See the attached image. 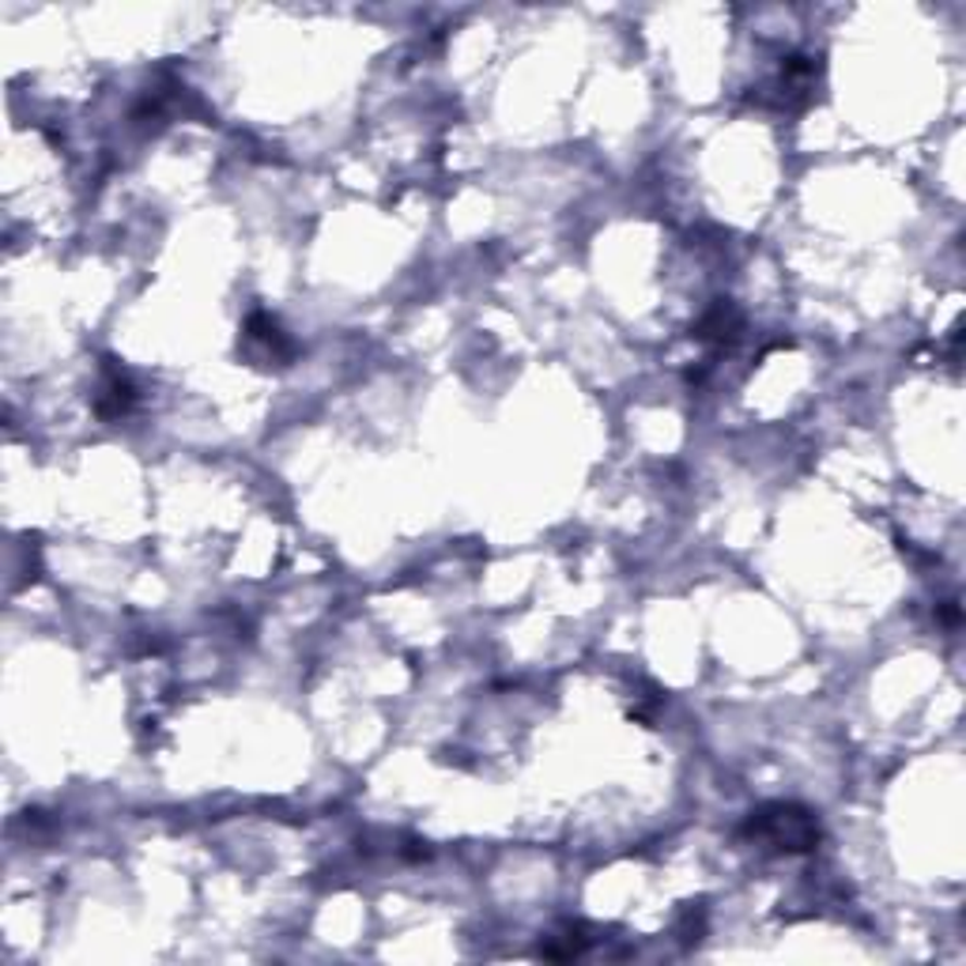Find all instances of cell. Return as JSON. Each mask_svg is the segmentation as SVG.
Masks as SVG:
<instances>
[{
  "mask_svg": "<svg viewBox=\"0 0 966 966\" xmlns=\"http://www.w3.org/2000/svg\"><path fill=\"white\" fill-rule=\"evenodd\" d=\"M743 835L763 838V842L778 846V850H786V853H804L819 842V827H815V819L804 812V808H793V804H771V808L751 812Z\"/></svg>",
  "mask_w": 966,
  "mask_h": 966,
  "instance_id": "1",
  "label": "cell"
},
{
  "mask_svg": "<svg viewBox=\"0 0 966 966\" xmlns=\"http://www.w3.org/2000/svg\"><path fill=\"white\" fill-rule=\"evenodd\" d=\"M740 329H743L740 314H736L728 303H717L707 318L695 325V340L714 344V347H728V344H736V340H740Z\"/></svg>",
  "mask_w": 966,
  "mask_h": 966,
  "instance_id": "2",
  "label": "cell"
},
{
  "mask_svg": "<svg viewBox=\"0 0 966 966\" xmlns=\"http://www.w3.org/2000/svg\"><path fill=\"white\" fill-rule=\"evenodd\" d=\"M245 336H250L253 344L265 347L272 359H291V355H295V344H291V336L280 329V321L268 318V314H253V318L245 321Z\"/></svg>",
  "mask_w": 966,
  "mask_h": 966,
  "instance_id": "3",
  "label": "cell"
},
{
  "mask_svg": "<svg viewBox=\"0 0 966 966\" xmlns=\"http://www.w3.org/2000/svg\"><path fill=\"white\" fill-rule=\"evenodd\" d=\"M132 404H137L132 382L117 367H106V382H102V393H99V416L117 419V416H125Z\"/></svg>",
  "mask_w": 966,
  "mask_h": 966,
  "instance_id": "4",
  "label": "cell"
}]
</instances>
